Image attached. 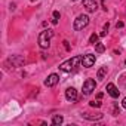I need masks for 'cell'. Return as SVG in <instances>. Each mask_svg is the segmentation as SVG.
Here are the masks:
<instances>
[{
  "mask_svg": "<svg viewBox=\"0 0 126 126\" xmlns=\"http://www.w3.org/2000/svg\"><path fill=\"white\" fill-rule=\"evenodd\" d=\"M116 27H117V28H122V27H123V22H117Z\"/></svg>",
  "mask_w": 126,
  "mask_h": 126,
  "instance_id": "cell-20",
  "label": "cell"
},
{
  "mask_svg": "<svg viewBox=\"0 0 126 126\" xmlns=\"http://www.w3.org/2000/svg\"><path fill=\"white\" fill-rule=\"evenodd\" d=\"M65 98H67L68 101L74 102V101L77 99V91H76L74 88H68V89L65 91Z\"/></svg>",
  "mask_w": 126,
  "mask_h": 126,
  "instance_id": "cell-9",
  "label": "cell"
},
{
  "mask_svg": "<svg viewBox=\"0 0 126 126\" xmlns=\"http://www.w3.org/2000/svg\"><path fill=\"white\" fill-rule=\"evenodd\" d=\"M105 74H107V67H101V68L98 70V73H96V79H99V80H102Z\"/></svg>",
  "mask_w": 126,
  "mask_h": 126,
  "instance_id": "cell-13",
  "label": "cell"
},
{
  "mask_svg": "<svg viewBox=\"0 0 126 126\" xmlns=\"http://www.w3.org/2000/svg\"><path fill=\"white\" fill-rule=\"evenodd\" d=\"M95 50H96L98 53H102V52L105 50V46H104L102 43H95Z\"/></svg>",
  "mask_w": 126,
  "mask_h": 126,
  "instance_id": "cell-14",
  "label": "cell"
},
{
  "mask_svg": "<svg viewBox=\"0 0 126 126\" xmlns=\"http://www.w3.org/2000/svg\"><path fill=\"white\" fill-rule=\"evenodd\" d=\"M125 64H126V61H125Z\"/></svg>",
  "mask_w": 126,
  "mask_h": 126,
  "instance_id": "cell-23",
  "label": "cell"
},
{
  "mask_svg": "<svg viewBox=\"0 0 126 126\" xmlns=\"http://www.w3.org/2000/svg\"><path fill=\"white\" fill-rule=\"evenodd\" d=\"M53 19H59V12H58V11L53 12Z\"/></svg>",
  "mask_w": 126,
  "mask_h": 126,
  "instance_id": "cell-17",
  "label": "cell"
},
{
  "mask_svg": "<svg viewBox=\"0 0 126 126\" xmlns=\"http://www.w3.org/2000/svg\"><path fill=\"white\" fill-rule=\"evenodd\" d=\"M9 61L12 62V65H14V67H18V65H21V64H24V62H25V61H24L22 58H19V56H12Z\"/></svg>",
  "mask_w": 126,
  "mask_h": 126,
  "instance_id": "cell-11",
  "label": "cell"
},
{
  "mask_svg": "<svg viewBox=\"0 0 126 126\" xmlns=\"http://www.w3.org/2000/svg\"><path fill=\"white\" fill-rule=\"evenodd\" d=\"M64 47H65L67 50H70V45H68V42H67V40L64 42Z\"/></svg>",
  "mask_w": 126,
  "mask_h": 126,
  "instance_id": "cell-18",
  "label": "cell"
},
{
  "mask_svg": "<svg viewBox=\"0 0 126 126\" xmlns=\"http://www.w3.org/2000/svg\"><path fill=\"white\" fill-rule=\"evenodd\" d=\"M79 64H82V56H74V58H71V59H68V61H65V62H62V64L59 65V70L64 71V73H70V71H73Z\"/></svg>",
  "mask_w": 126,
  "mask_h": 126,
  "instance_id": "cell-1",
  "label": "cell"
},
{
  "mask_svg": "<svg viewBox=\"0 0 126 126\" xmlns=\"http://www.w3.org/2000/svg\"><path fill=\"white\" fill-rule=\"evenodd\" d=\"M82 117H83V119H88V120H99V119H102V114H89V113H83Z\"/></svg>",
  "mask_w": 126,
  "mask_h": 126,
  "instance_id": "cell-10",
  "label": "cell"
},
{
  "mask_svg": "<svg viewBox=\"0 0 126 126\" xmlns=\"http://www.w3.org/2000/svg\"><path fill=\"white\" fill-rule=\"evenodd\" d=\"M62 122H64V117L59 116V114H56V116L52 117V125L53 126H59V125H62Z\"/></svg>",
  "mask_w": 126,
  "mask_h": 126,
  "instance_id": "cell-12",
  "label": "cell"
},
{
  "mask_svg": "<svg viewBox=\"0 0 126 126\" xmlns=\"http://www.w3.org/2000/svg\"><path fill=\"white\" fill-rule=\"evenodd\" d=\"M95 88H96V83H95V80L94 79H86L85 80V83H83V88H82V92H83V95H91L94 91H95Z\"/></svg>",
  "mask_w": 126,
  "mask_h": 126,
  "instance_id": "cell-4",
  "label": "cell"
},
{
  "mask_svg": "<svg viewBox=\"0 0 126 126\" xmlns=\"http://www.w3.org/2000/svg\"><path fill=\"white\" fill-rule=\"evenodd\" d=\"M89 43H91V45H95V43H98V34H95V33H94V34L89 37Z\"/></svg>",
  "mask_w": 126,
  "mask_h": 126,
  "instance_id": "cell-15",
  "label": "cell"
},
{
  "mask_svg": "<svg viewBox=\"0 0 126 126\" xmlns=\"http://www.w3.org/2000/svg\"><path fill=\"white\" fill-rule=\"evenodd\" d=\"M89 104H91V107H96V108H98V107H101V105H102V104H101V101H99V99H96V101H91V102H89Z\"/></svg>",
  "mask_w": 126,
  "mask_h": 126,
  "instance_id": "cell-16",
  "label": "cell"
},
{
  "mask_svg": "<svg viewBox=\"0 0 126 126\" xmlns=\"http://www.w3.org/2000/svg\"><path fill=\"white\" fill-rule=\"evenodd\" d=\"M58 82H59V77H58V74H50V76H47V79L45 80V86H47V88H52V86H55Z\"/></svg>",
  "mask_w": 126,
  "mask_h": 126,
  "instance_id": "cell-8",
  "label": "cell"
},
{
  "mask_svg": "<svg viewBox=\"0 0 126 126\" xmlns=\"http://www.w3.org/2000/svg\"><path fill=\"white\" fill-rule=\"evenodd\" d=\"M74 2H76V0H74Z\"/></svg>",
  "mask_w": 126,
  "mask_h": 126,
  "instance_id": "cell-24",
  "label": "cell"
},
{
  "mask_svg": "<svg viewBox=\"0 0 126 126\" xmlns=\"http://www.w3.org/2000/svg\"><path fill=\"white\" fill-rule=\"evenodd\" d=\"M105 34H107V30H104V31H101V34H99V36H101V37H105Z\"/></svg>",
  "mask_w": 126,
  "mask_h": 126,
  "instance_id": "cell-21",
  "label": "cell"
},
{
  "mask_svg": "<svg viewBox=\"0 0 126 126\" xmlns=\"http://www.w3.org/2000/svg\"><path fill=\"white\" fill-rule=\"evenodd\" d=\"M31 2H34V0H31Z\"/></svg>",
  "mask_w": 126,
  "mask_h": 126,
  "instance_id": "cell-22",
  "label": "cell"
},
{
  "mask_svg": "<svg viewBox=\"0 0 126 126\" xmlns=\"http://www.w3.org/2000/svg\"><path fill=\"white\" fill-rule=\"evenodd\" d=\"M89 24V16L88 15H79L76 19H74V30H77V31H80V30H83L86 25Z\"/></svg>",
  "mask_w": 126,
  "mask_h": 126,
  "instance_id": "cell-3",
  "label": "cell"
},
{
  "mask_svg": "<svg viewBox=\"0 0 126 126\" xmlns=\"http://www.w3.org/2000/svg\"><path fill=\"white\" fill-rule=\"evenodd\" d=\"M83 6L88 12H95L98 9V5L95 0H83Z\"/></svg>",
  "mask_w": 126,
  "mask_h": 126,
  "instance_id": "cell-7",
  "label": "cell"
},
{
  "mask_svg": "<svg viewBox=\"0 0 126 126\" xmlns=\"http://www.w3.org/2000/svg\"><path fill=\"white\" fill-rule=\"evenodd\" d=\"M105 91H107V94H108L111 98H119V95H120V91H119L113 83H108L107 88H105Z\"/></svg>",
  "mask_w": 126,
  "mask_h": 126,
  "instance_id": "cell-6",
  "label": "cell"
},
{
  "mask_svg": "<svg viewBox=\"0 0 126 126\" xmlns=\"http://www.w3.org/2000/svg\"><path fill=\"white\" fill-rule=\"evenodd\" d=\"M122 107H123V108H126V96H125V98H123V101H122Z\"/></svg>",
  "mask_w": 126,
  "mask_h": 126,
  "instance_id": "cell-19",
  "label": "cell"
},
{
  "mask_svg": "<svg viewBox=\"0 0 126 126\" xmlns=\"http://www.w3.org/2000/svg\"><path fill=\"white\" fill-rule=\"evenodd\" d=\"M53 37V31L52 30H43L39 34V45L42 49H46L50 46V39Z\"/></svg>",
  "mask_w": 126,
  "mask_h": 126,
  "instance_id": "cell-2",
  "label": "cell"
},
{
  "mask_svg": "<svg viewBox=\"0 0 126 126\" xmlns=\"http://www.w3.org/2000/svg\"><path fill=\"white\" fill-rule=\"evenodd\" d=\"M95 55H92V53H86V55H83L82 56V65L83 67H86V68H89V67H92L94 64H95Z\"/></svg>",
  "mask_w": 126,
  "mask_h": 126,
  "instance_id": "cell-5",
  "label": "cell"
}]
</instances>
